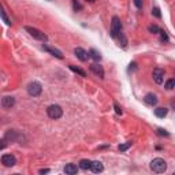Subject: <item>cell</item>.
Masks as SVG:
<instances>
[{"label": "cell", "instance_id": "cell-1", "mask_svg": "<svg viewBox=\"0 0 175 175\" xmlns=\"http://www.w3.org/2000/svg\"><path fill=\"white\" fill-rule=\"evenodd\" d=\"M150 170L153 171V172H157V174H161V172H164L167 170V163H165L164 159H161V157H156L150 161Z\"/></svg>", "mask_w": 175, "mask_h": 175}, {"label": "cell", "instance_id": "cell-2", "mask_svg": "<svg viewBox=\"0 0 175 175\" xmlns=\"http://www.w3.org/2000/svg\"><path fill=\"white\" fill-rule=\"evenodd\" d=\"M25 30L30 34L33 38H36V40H40V41L45 42L46 40H48V37H46L45 33H42L41 30H38V29H36V27H31V26H25Z\"/></svg>", "mask_w": 175, "mask_h": 175}, {"label": "cell", "instance_id": "cell-3", "mask_svg": "<svg viewBox=\"0 0 175 175\" xmlns=\"http://www.w3.org/2000/svg\"><path fill=\"white\" fill-rule=\"evenodd\" d=\"M46 113H48V116L51 119H60L63 115V109L60 105H57V104H52L49 105L48 108H46Z\"/></svg>", "mask_w": 175, "mask_h": 175}, {"label": "cell", "instance_id": "cell-4", "mask_svg": "<svg viewBox=\"0 0 175 175\" xmlns=\"http://www.w3.org/2000/svg\"><path fill=\"white\" fill-rule=\"evenodd\" d=\"M120 33H122V22L118 16H113L112 22H111V37L116 38Z\"/></svg>", "mask_w": 175, "mask_h": 175}, {"label": "cell", "instance_id": "cell-5", "mask_svg": "<svg viewBox=\"0 0 175 175\" xmlns=\"http://www.w3.org/2000/svg\"><path fill=\"white\" fill-rule=\"evenodd\" d=\"M42 92V86L40 82H37V81H33L27 85V93L33 96V97H37V96H40Z\"/></svg>", "mask_w": 175, "mask_h": 175}, {"label": "cell", "instance_id": "cell-6", "mask_svg": "<svg viewBox=\"0 0 175 175\" xmlns=\"http://www.w3.org/2000/svg\"><path fill=\"white\" fill-rule=\"evenodd\" d=\"M3 139H5V142H7V141H8V142H16V141L21 139V133L16 131V130H8V131L4 134V138Z\"/></svg>", "mask_w": 175, "mask_h": 175}, {"label": "cell", "instance_id": "cell-7", "mask_svg": "<svg viewBox=\"0 0 175 175\" xmlns=\"http://www.w3.org/2000/svg\"><path fill=\"white\" fill-rule=\"evenodd\" d=\"M1 164L4 165V167H12V165L16 164V159L14 154L11 153H5L1 156Z\"/></svg>", "mask_w": 175, "mask_h": 175}, {"label": "cell", "instance_id": "cell-8", "mask_svg": "<svg viewBox=\"0 0 175 175\" xmlns=\"http://www.w3.org/2000/svg\"><path fill=\"white\" fill-rule=\"evenodd\" d=\"M152 77H153V81L157 83V85L163 83V81H164V70H161V68H154L153 72H152Z\"/></svg>", "mask_w": 175, "mask_h": 175}, {"label": "cell", "instance_id": "cell-9", "mask_svg": "<svg viewBox=\"0 0 175 175\" xmlns=\"http://www.w3.org/2000/svg\"><path fill=\"white\" fill-rule=\"evenodd\" d=\"M74 53H75V56H77L81 62H86L88 57H89V52H86L83 48H79V46L74 49Z\"/></svg>", "mask_w": 175, "mask_h": 175}, {"label": "cell", "instance_id": "cell-10", "mask_svg": "<svg viewBox=\"0 0 175 175\" xmlns=\"http://www.w3.org/2000/svg\"><path fill=\"white\" fill-rule=\"evenodd\" d=\"M14 104H15V98L12 97V96H4V97L1 98V107L5 109L11 108Z\"/></svg>", "mask_w": 175, "mask_h": 175}, {"label": "cell", "instance_id": "cell-11", "mask_svg": "<svg viewBox=\"0 0 175 175\" xmlns=\"http://www.w3.org/2000/svg\"><path fill=\"white\" fill-rule=\"evenodd\" d=\"M42 48H44V51H46V52H49L52 56H55V57H57V59H63V55H62V52L59 51V49H56V48H52V46H48V45H42Z\"/></svg>", "mask_w": 175, "mask_h": 175}, {"label": "cell", "instance_id": "cell-12", "mask_svg": "<svg viewBox=\"0 0 175 175\" xmlns=\"http://www.w3.org/2000/svg\"><path fill=\"white\" fill-rule=\"evenodd\" d=\"M90 70H92L97 77L104 78V68H103V66H100V64H97V63H93V64H90Z\"/></svg>", "mask_w": 175, "mask_h": 175}, {"label": "cell", "instance_id": "cell-13", "mask_svg": "<svg viewBox=\"0 0 175 175\" xmlns=\"http://www.w3.org/2000/svg\"><path fill=\"white\" fill-rule=\"evenodd\" d=\"M144 101L148 105H156L157 104V97H156V94H153V93H148V94H145V97H144Z\"/></svg>", "mask_w": 175, "mask_h": 175}, {"label": "cell", "instance_id": "cell-14", "mask_svg": "<svg viewBox=\"0 0 175 175\" xmlns=\"http://www.w3.org/2000/svg\"><path fill=\"white\" fill-rule=\"evenodd\" d=\"M90 170H92L94 174H98V172H103L104 167H103V164H101L100 161H92V167H90Z\"/></svg>", "mask_w": 175, "mask_h": 175}, {"label": "cell", "instance_id": "cell-15", "mask_svg": "<svg viewBox=\"0 0 175 175\" xmlns=\"http://www.w3.org/2000/svg\"><path fill=\"white\" fill-rule=\"evenodd\" d=\"M89 57H92L93 60H96V62H100L101 60V53L97 49L92 48V49H89Z\"/></svg>", "mask_w": 175, "mask_h": 175}, {"label": "cell", "instance_id": "cell-16", "mask_svg": "<svg viewBox=\"0 0 175 175\" xmlns=\"http://www.w3.org/2000/svg\"><path fill=\"white\" fill-rule=\"evenodd\" d=\"M64 172H66L67 175H74L78 172V167L75 164H67L66 167H64Z\"/></svg>", "mask_w": 175, "mask_h": 175}, {"label": "cell", "instance_id": "cell-17", "mask_svg": "<svg viewBox=\"0 0 175 175\" xmlns=\"http://www.w3.org/2000/svg\"><path fill=\"white\" fill-rule=\"evenodd\" d=\"M167 112H168V109L163 108V107H159V108L154 109V115H156L157 118H165V116H167Z\"/></svg>", "mask_w": 175, "mask_h": 175}, {"label": "cell", "instance_id": "cell-18", "mask_svg": "<svg viewBox=\"0 0 175 175\" xmlns=\"http://www.w3.org/2000/svg\"><path fill=\"white\" fill-rule=\"evenodd\" d=\"M90 167H92V161L88 159H82L79 161V168H82V170H90Z\"/></svg>", "mask_w": 175, "mask_h": 175}, {"label": "cell", "instance_id": "cell-19", "mask_svg": "<svg viewBox=\"0 0 175 175\" xmlns=\"http://www.w3.org/2000/svg\"><path fill=\"white\" fill-rule=\"evenodd\" d=\"M68 67H70V70H71V71H74L75 74H78V75H81V77H86V72L83 71V70H81L79 67H75V66H72V64H70Z\"/></svg>", "mask_w": 175, "mask_h": 175}, {"label": "cell", "instance_id": "cell-20", "mask_svg": "<svg viewBox=\"0 0 175 175\" xmlns=\"http://www.w3.org/2000/svg\"><path fill=\"white\" fill-rule=\"evenodd\" d=\"M148 30H149V33H152V34H159L161 29H160L159 26H156V25H150L149 27H148Z\"/></svg>", "mask_w": 175, "mask_h": 175}, {"label": "cell", "instance_id": "cell-21", "mask_svg": "<svg viewBox=\"0 0 175 175\" xmlns=\"http://www.w3.org/2000/svg\"><path fill=\"white\" fill-rule=\"evenodd\" d=\"M164 88L167 89V90H172V89L175 88V79H168V81L165 82Z\"/></svg>", "mask_w": 175, "mask_h": 175}, {"label": "cell", "instance_id": "cell-22", "mask_svg": "<svg viewBox=\"0 0 175 175\" xmlns=\"http://www.w3.org/2000/svg\"><path fill=\"white\" fill-rule=\"evenodd\" d=\"M118 37H119V41H120V45L123 46V48H126V45H127V40H126L124 34H123V33H120Z\"/></svg>", "mask_w": 175, "mask_h": 175}, {"label": "cell", "instance_id": "cell-23", "mask_svg": "<svg viewBox=\"0 0 175 175\" xmlns=\"http://www.w3.org/2000/svg\"><path fill=\"white\" fill-rule=\"evenodd\" d=\"M130 146H131V142H126V144H122V145H119L118 146V149L120 150V152H124V150H127L130 148Z\"/></svg>", "mask_w": 175, "mask_h": 175}, {"label": "cell", "instance_id": "cell-24", "mask_svg": "<svg viewBox=\"0 0 175 175\" xmlns=\"http://www.w3.org/2000/svg\"><path fill=\"white\" fill-rule=\"evenodd\" d=\"M160 41L161 42H167L168 41V36H167V33H165L164 30H160Z\"/></svg>", "mask_w": 175, "mask_h": 175}, {"label": "cell", "instance_id": "cell-25", "mask_svg": "<svg viewBox=\"0 0 175 175\" xmlns=\"http://www.w3.org/2000/svg\"><path fill=\"white\" fill-rule=\"evenodd\" d=\"M72 5H74V10H75V11H81V10H82V5L79 4L77 0H72Z\"/></svg>", "mask_w": 175, "mask_h": 175}, {"label": "cell", "instance_id": "cell-26", "mask_svg": "<svg viewBox=\"0 0 175 175\" xmlns=\"http://www.w3.org/2000/svg\"><path fill=\"white\" fill-rule=\"evenodd\" d=\"M1 18H3V21L5 22V25H8V26H11V21L7 18V15H5V12L4 11H1Z\"/></svg>", "mask_w": 175, "mask_h": 175}, {"label": "cell", "instance_id": "cell-27", "mask_svg": "<svg viewBox=\"0 0 175 175\" xmlns=\"http://www.w3.org/2000/svg\"><path fill=\"white\" fill-rule=\"evenodd\" d=\"M113 108H115V112L118 113V115H122V112H123V111H122V108L119 107L118 103H113Z\"/></svg>", "mask_w": 175, "mask_h": 175}, {"label": "cell", "instance_id": "cell-28", "mask_svg": "<svg viewBox=\"0 0 175 175\" xmlns=\"http://www.w3.org/2000/svg\"><path fill=\"white\" fill-rule=\"evenodd\" d=\"M152 15H154L156 18H160V16H161V14H160V10L157 8V7H154L153 10H152Z\"/></svg>", "mask_w": 175, "mask_h": 175}, {"label": "cell", "instance_id": "cell-29", "mask_svg": "<svg viewBox=\"0 0 175 175\" xmlns=\"http://www.w3.org/2000/svg\"><path fill=\"white\" fill-rule=\"evenodd\" d=\"M134 4H135V7H137V8H142L144 3H142V0H134Z\"/></svg>", "mask_w": 175, "mask_h": 175}, {"label": "cell", "instance_id": "cell-30", "mask_svg": "<svg viewBox=\"0 0 175 175\" xmlns=\"http://www.w3.org/2000/svg\"><path fill=\"white\" fill-rule=\"evenodd\" d=\"M137 68V63L133 62V63H130V67H129V71H134Z\"/></svg>", "mask_w": 175, "mask_h": 175}, {"label": "cell", "instance_id": "cell-31", "mask_svg": "<svg viewBox=\"0 0 175 175\" xmlns=\"http://www.w3.org/2000/svg\"><path fill=\"white\" fill-rule=\"evenodd\" d=\"M157 133H159L160 135H165V137H168V135H170V134L167 133L165 130H161V129H159V130H157Z\"/></svg>", "mask_w": 175, "mask_h": 175}, {"label": "cell", "instance_id": "cell-32", "mask_svg": "<svg viewBox=\"0 0 175 175\" xmlns=\"http://www.w3.org/2000/svg\"><path fill=\"white\" fill-rule=\"evenodd\" d=\"M38 172H40V174H48V172H49V170H48V168H42V170H40Z\"/></svg>", "mask_w": 175, "mask_h": 175}, {"label": "cell", "instance_id": "cell-33", "mask_svg": "<svg viewBox=\"0 0 175 175\" xmlns=\"http://www.w3.org/2000/svg\"><path fill=\"white\" fill-rule=\"evenodd\" d=\"M88 1H90V3H93V1H96V0H88Z\"/></svg>", "mask_w": 175, "mask_h": 175}]
</instances>
